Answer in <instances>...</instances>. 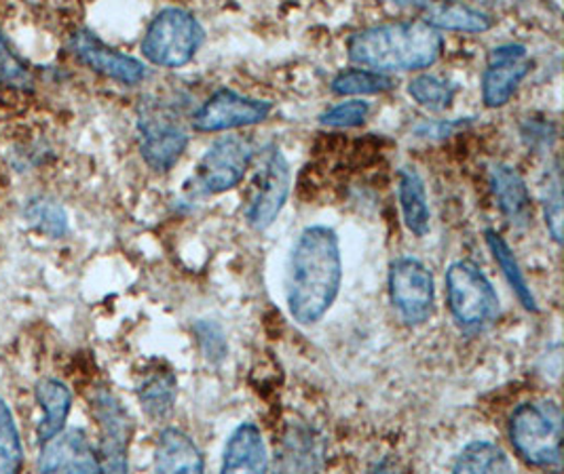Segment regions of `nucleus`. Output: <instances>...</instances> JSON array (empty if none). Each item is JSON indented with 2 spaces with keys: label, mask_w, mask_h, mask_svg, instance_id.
Returning <instances> with one entry per match:
<instances>
[{
  "label": "nucleus",
  "mask_w": 564,
  "mask_h": 474,
  "mask_svg": "<svg viewBox=\"0 0 564 474\" xmlns=\"http://www.w3.org/2000/svg\"><path fill=\"white\" fill-rule=\"evenodd\" d=\"M510 439L518 455L539 469L561 464L563 422L554 403H522L510 420Z\"/></svg>",
  "instance_id": "nucleus-3"
},
{
  "label": "nucleus",
  "mask_w": 564,
  "mask_h": 474,
  "mask_svg": "<svg viewBox=\"0 0 564 474\" xmlns=\"http://www.w3.org/2000/svg\"><path fill=\"white\" fill-rule=\"evenodd\" d=\"M522 140L527 142L529 148H545V146H552L554 140H556V129L552 123H545V121H527L522 126Z\"/></svg>",
  "instance_id": "nucleus-33"
},
{
  "label": "nucleus",
  "mask_w": 564,
  "mask_h": 474,
  "mask_svg": "<svg viewBox=\"0 0 564 474\" xmlns=\"http://www.w3.org/2000/svg\"><path fill=\"white\" fill-rule=\"evenodd\" d=\"M409 96L419 106L440 112L453 103L457 96V87L446 78H440L436 75H421L412 78L409 82Z\"/></svg>",
  "instance_id": "nucleus-26"
},
{
  "label": "nucleus",
  "mask_w": 564,
  "mask_h": 474,
  "mask_svg": "<svg viewBox=\"0 0 564 474\" xmlns=\"http://www.w3.org/2000/svg\"><path fill=\"white\" fill-rule=\"evenodd\" d=\"M273 110L271 101L246 98L232 89H218L195 112L193 129L202 133H218L237 126L262 123Z\"/></svg>",
  "instance_id": "nucleus-10"
},
{
  "label": "nucleus",
  "mask_w": 564,
  "mask_h": 474,
  "mask_svg": "<svg viewBox=\"0 0 564 474\" xmlns=\"http://www.w3.org/2000/svg\"><path fill=\"white\" fill-rule=\"evenodd\" d=\"M24 451L11 409L0 399V474L18 473L22 469Z\"/></svg>",
  "instance_id": "nucleus-27"
},
{
  "label": "nucleus",
  "mask_w": 564,
  "mask_h": 474,
  "mask_svg": "<svg viewBox=\"0 0 564 474\" xmlns=\"http://www.w3.org/2000/svg\"><path fill=\"white\" fill-rule=\"evenodd\" d=\"M140 152L154 172H167L188 146V135L178 117L163 106H147L138 119Z\"/></svg>",
  "instance_id": "nucleus-8"
},
{
  "label": "nucleus",
  "mask_w": 564,
  "mask_h": 474,
  "mask_svg": "<svg viewBox=\"0 0 564 474\" xmlns=\"http://www.w3.org/2000/svg\"><path fill=\"white\" fill-rule=\"evenodd\" d=\"M267 471H269V455H267L260 428L250 422L237 426L225 448L223 473H267Z\"/></svg>",
  "instance_id": "nucleus-15"
},
{
  "label": "nucleus",
  "mask_w": 564,
  "mask_h": 474,
  "mask_svg": "<svg viewBox=\"0 0 564 474\" xmlns=\"http://www.w3.org/2000/svg\"><path fill=\"white\" fill-rule=\"evenodd\" d=\"M96 418L100 422V469L104 473H126L128 471V448L131 439V418L119 399L106 390H100L94 399Z\"/></svg>",
  "instance_id": "nucleus-11"
},
{
  "label": "nucleus",
  "mask_w": 564,
  "mask_h": 474,
  "mask_svg": "<svg viewBox=\"0 0 564 474\" xmlns=\"http://www.w3.org/2000/svg\"><path fill=\"white\" fill-rule=\"evenodd\" d=\"M73 51L85 66L123 85H138L147 78V68L142 62L108 47L87 30H80L73 36Z\"/></svg>",
  "instance_id": "nucleus-13"
},
{
  "label": "nucleus",
  "mask_w": 564,
  "mask_h": 474,
  "mask_svg": "<svg viewBox=\"0 0 564 474\" xmlns=\"http://www.w3.org/2000/svg\"><path fill=\"white\" fill-rule=\"evenodd\" d=\"M36 400L43 409V418L39 425V439L41 443H47L57 432L64 430L68 414H70V405H73V395L66 388V384L57 382V379H41L36 384Z\"/></svg>",
  "instance_id": "nucleus-20"
},
{
  "label": "nucleus",
  "mask_w": 564,
  "mask_h": 474,
  "mask_svg": "<svg viewBox=\"0 0 564 474\" xmlns=\"http://www.w3.org/2000/svg\"><path fill=\"white\" fill-rule=\"evenodd\" d=\"M442 34L425 22L375 25L347 41L349 59L377 73H409L434 66L442 55Z\"/></svg>",
  "instance_id": "nucleus-2"
},
{
  "label": "nucleus",
  "mask_w": 564,
  "mask_h": 474,
  "mask_svg": "<svg viewBox=\"0 0 564 474\" xmlns=\"http://www.w3.org/2000/svg\"><path fill=\"white\" fill-rule=\"evenodd\" d=\"M389 296L406 323L430 321L436 301L432 271L414 257H398L389 266Z\"/></svg>",
  "instance_id": "nucleus-7"
},
{
  "label": "nucleus",
  "mask_w": 564,
  "mask_h": 474,
  "mask_svg": "<svg viewBox=\"0 0 564 474\" xmlns=\"http://www.w3.org/2000/svg\"><path fill=\"white\" fill-rule=\"evenodd\" d=\"M290 195V165L278 146H267L260 154L250 200H248V224L254 230H267L282 213Z\"/></svg>",
  "instance_id": "nucleus-6"
},
{
  "label": "nucleus",
  "mask_w": 564,
  "mask_h": 474,
  "mask_svg": "<svg viewBox=\"0 0 564 474\" xmlns=\"http://www.w3.org/2000/svg\"><path fill=\"white\" fill-rule=\"evenodd\" d=\"M0 82L13 89H30L32 75L28 73L22 59L11 51L2 30H0Z\"/></svg>",
  "instance_id": "nucleus-32"
},
{
  "label": "nucleus",
  "mask_w": 564,
  "mask_h": 474,
  "mask_svg": "<svg viewBox=\"0 0 564 474\" xmlns=\"http://www.w3.org/2000/svg\"><path fill=\"white\" fill-rule=\"evenodd\" d=\"M448 308L455 321L467 329H482L499 317V296L478 264L462 260L446 273Z\"/></svg>",
  "instance_id": "nucleus-5"
},
{
  "label": "nucleus",
  "mask_w": 564,
  "mask_h": 474,
  "mask_svg": "<svg viewBox=\"0 0 564 474\" xmlns=\"http://www.w3.org/2000/svg\"><path fill=\"white\" fill-rule=\"evenodd\" d=\"M423 22L436 30H451V32H487L495 20L480 11L474 9L459 0H430L423 7Z\"/></svg>",
  "instance_id": "nucleus-18"
},
{
  "label": "nucleus",
  "mask_w": 564,
  "mask_h": 474,
  "mask_svg": "<svg viewBox=\"0 0 564 474\" xmlns=\"http://www.w3.org/2000/svg\"><path fill=\"white\" fill-rule=\"evenodd\" d=\"M370 114V103L364 100H349L334 106L333 110L322 114V125L333 126V129H351V126H361L366 123Z\"/></svg>",
  "instance_id": "nucleus-31"
},
{
  "label": "nucleus",
  "mask_w": 564,
  "mask_h": 474,
  "mask_svg": "<svg viewBox=\"0 0 564 474\" xmlns=\"http://www.w3.org/2000/svg\"><path fill=\"white\" fill-rule=\"evenodd\" d=\"M39 469L41 473H102L96 451L78 428L57 432L43 443Z\"/></svg>",
  "instance_id": "nucleus-14"
},
{
  "label": "nucleus",
  "mask_w": 564,
  "mask_h": 474,
  "mask_svg": "<svg viewBox=\"0 0 564 474\" xmlns=\"http://www.w3.org/2000/svg\"><path fill=\"white\" fill-rule=\"evenodd\" d=\"M193 333L197 338V344H199V350H202L207 363L220 365L229 356L227 335H225L223 327L216 321L199 319L197 323L193 324Z\"/></svg>",
  "instance_id": "nucleus-30"
},
{
  "label": "nucleus",
  "mask_w": 564,
  "mask_h": 474,
  "mask_svg": "<svg viewBox=\"0 0 564 474\" xmlns=\"http://www.w3.org/2000/svg\"><path fill=\"white\" fill-rule=\"evenodd\" d=\"M156 473H204L206 462L195 441L178 428H165L154 453Z\"/></svg>",
  "instance_id": "nucleus-16"
},
{
  "label": "nucleus",
  "mask_w": 564,
  "mask_h": 474,
  "mask_svg": "<svg viewBox=\"0 0 564 474\" xmlns=\"http://www.w3.org/2000/svg\"><path fill=\"white\" fill-rule=\"evenodd\" d=\"M387 2H393V4H398V7H425L430 0H387Z\"/></svg>",
  "instance_id": "nucleus-34"
},
{
  "label": "nucleus",
  "mask_w": 564,
  "mask_h": 474,
  "mask_svg": "<svg viewBox=\"0 0 564 474\" xmlns=\"http://www.w3.org/2000/svg\"><path fill=\"white\" fill-rule=\"evenodd\" d=\"M531 73V59L522 45H501L488 55L482 76V100L488 108H501L512 100L518 85Z\"/></svg>",
  "instance_id": "nucleus-12"
},
{
  "label": "nucleus",
  "mask_w": 564,
  "mask_h": 474,
  "mask_svg": "<svg viewBox=\"0 0 564 474\" xmlns=\"http://www.w3.org/2000/svg\"><path fill=\"white\" fill-rule=\"evenodd\" d=\"M543 197V218L550 236L554 243H563V192H561V175L558 169L547 177V181L541 188Z\"/></svg>",
  "instance_id": "nucleus-29"
},
{
  "label": "nucleus",
  "mask_w": 564,
  "mask_h": 474,
  "mask_svg": "<svg viewBox=\"0 0 564 474\" xmlns=\"http://www.w3.org/2000/svg\"><path fill=\"white\" fill-rule=\"evenodd\" d=\"M254 146L246 137H223L214 142L197 165V184L204 192L218 195L235 188L254 161Z\"/></svg>",
  "instance_id": "nucleus-9"
},
{
  "label": "nucleus",
  "mask_w": 564,
  "mask_h": 474,
  "mask_svg": "<svg viewBox=\"0 0 564 474\" xmlns=\"http://www.w3.org/2000/svg\"><path fill=\"white\" fill-rule=\"evenodd\" d=\"M490 188L501 213L513 224L531 220V192L524 177L510 165H495L490 172Z\"/></svg>",
  "instance_id": "nucleus-17"
},
{
  "label": "nucleus",
  "mask_w": 564,
  "mask_h": 474,
  "mask_svg": "<svg viewBox=\"0 0 564 474\" xmlns=\"http://www.w3.org/2000/svg\"><path fill=\"white\" fill-rule=\"evenodd\" d=\"M28 222L36 225L47 236H64L68 230V218L66 211L55 205L52 200H32L26 209Z\"/></svg>",
  "instance_id": "nucleus-28"
},
{
  "label": "nucleus",
  "mask_w": 564,
  "mask_h": 474,
  "mask_svg": "<svg viewBox=\"0 0 564 474\" xmlns=\"http://www.w3.org/2000/svg\"><path fill=\"white\" fill-rule=\"evenodd\" d=\"M485 236H487L488 250L492 253L495 262L499 264L503 276L508 278V283H510L516 298L520 300V304H522L529 312H539L538 300H535V296H533V291H531V287H529V283H527V276L522 273V268H520V264H518V260H516V255H513L512 247H510V245L506 243V239H503L499 232H495V230H487Z\"/></svg>",
  "instance_id": "nucleus-22"
},
{
  "label": "nucleus",
  "mask_w": 564,
  "mask_h": 474,
  "mask_svg": "<svg viewBox=\"0 0 564 474\" xmlns=\"http://www.w3.org/2000/svg\"><path fill=\"white\" fill-rule=\"evenodd\" d=\"M343 257L333 228L308 225L290 253L285 300L290 317L301 324H315L326 317L340 294Z\"/></svg>",
  "instance_id": "nucleus-1"
},
{
  "label": "nucleus",
  "mask_w": 564,
  "mask_h": 474,
  "mask_svg": "<svg viewBox=\"0 0 564 474\" xmlns=\"http://www.w3.org/2000/svg\"><path fill=\"white\" fill-rule=\"evenodd\" d=\"M398 199L402 207L404 224L414 236H425L432 224V211L423 177L412 167H402L398 174Z\"/></svg>",
  "instance_id": "nucleus-19"
},
{
  "label": "nucleus",
  "mask_w": 564,
  "mask_h": 474,
  "mask_svg": "<svg viewBox=\"0 0 564 474\" xmlns=\"http://www.w3.org/2000/svg\"><path fill=\"white\" fill-rule=\"evenodd\" d=\"M176 375L170 370H154L147 375L138 388V397L153 420H165L172 416L176 405Z\"/></svg>",
  "instance_id": "nucleus-21"
},
{
  "label": "nucleus",
  "mask_w": 564,
  "mask_h": 474,
  "mask_svg": "<svg viewBox=\"0 0 564 474\" xmlns=\"http://www.w3.org/2000/svg\"><path fill=\"white\" fill-rule=\"evenodd\" d=\"M393 80L377 70H345L336 75L330 82V89L336 96H377L389 91Z\"/></svg>",
  "instance_id": "nucleus-25"
},
{
  "label": "nucleus",
  "mask_w": 564,
  "mask_h": 474,
  "mask_svg": "<svg viewBox=\"0 0 564 474\" xmlns=\"http://www.w3.org/2000/svg\"><path fill=\"white\" fill-rule=\"evenodd\" d=\"M204 43V27L184 9H163L154 18L144 41V57L163 68H180L188 64Z\"/></svg>",
  "instance_id": "nucleus-4"
},
{
  "label": "nucleus",
  "mask_w": 564,
  "mask_h": 474,
  "mask_svg": "<svg viewBox=\"0 0 564 474\" xmlns=\"http://www.w3.org/2000/svg\"><path fill=\"white\" fill-rule=\"evenodd\" d=\"M455 473H510L512 462L495 443L471 441L463 448L453 466Z\"/></svg>",
  "instance_id": "nucleus-24"
},
{
  "label": "nucleus",
  "mask_w": 564,
  "mask_h": 474,
  "mask_svg": "<svg viewBox=\"0 0 564 474\" xmlns=\"http://www.w3.org/2000/svg\"><path fill=\"white\" fill-rule=\"evenodd\" d=\"M322 441L313 437L311 430H294L288 434L280 451V466L282 471H317L322 469Z\"/></svg>",
  "instance_id": "nucleus-23"
}]
</instances>
